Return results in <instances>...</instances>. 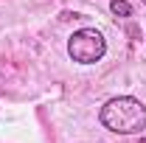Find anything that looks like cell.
I'll use <instances>...</instances> for the list:
<instances>
[{"mask_svg": "<svg viewBox=\"0 0 146 143\" xmlns=\"http://www.w3.org/2000/svg\"><path fill=\"white\" fill-rule=\"evenodd\" d=\"M101 124L115 135H135L146 129V107L132 95L110 98L101 107Z\"/></svg>", "mask_w": 146, "mask_h": 143, "instance_id": "1", "label": "cell"}, {"mask_svg": "<svg viewBox=\"0 0 146 143\" xmlns=\"http://www.w3.org/2000/svg\"><path fill=\"white\" fill-rule=\"evenodd\" d=\"M107 51V42H104V36L98 34L96 28H82V31H76L70 36V42H68V54H70L73 62H79V65H93V62H98L101 56Z\"/></svg>", "mask_w": 146, "mask_h": 143, "instance_id": "2", "label": "cell"}, {"mask_svg": "<svg viewBox=\"0 0 146 143\" xmlns=\"http://www.w3.org/2000/svg\"><path fill=\"white\" fill-rule=\"evenodd\" d=\"M110 11H112L115 17H129V14H132V6H129L127 0H112V3H110Z\"/></svg>", "mask_w": 146, "mask_h": 143, "instance_id": "3", "label": "cell"}, {"mask_svg": "<svg viewBox=\"0 0 146 143\" xmlns=\"http://www.w3.org/2000/svg\"><path fill=\"white\" fill-rule=\"evenodd\" d=\"M143 3H146V0H143Z\"/></svg>", "mask_w": 146, "mask_h": 143, "instance_id": "4", "label": "cell"}]
</instances>
